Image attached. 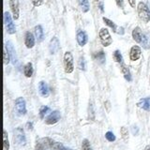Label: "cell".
I'll use <instances>...</instances> for the list:
<instances>
[{"instance_id":"25","label":"cell","mask_w":150,"mask_h":150,"mask_svg":"<svg viewBox=\"0 0 150 150\" xmlns=\"http://www.w3.org/2000/svg\"><path fill=\"white\" fill-rule=\"evenodd\" d=\"M141 44H142V46L144 47V49H146V50L150 48V40H149V38H148L146 35H144V34Z\"/></svg>"},{"instance_id":"9","label":"cell","mask_w":150,"mask_h":150,"mask_svg":"<svg viewBox=\"0 0 150 150\" xmlns=\"http://www.w3.org/2000/svg\"><path fill=\"white\" fill-rule=\"evenodd\" d=\"M102 20H103V22H104L108 26L111 27L112 29L114 30L115 33H117V34H119V35H123V34H124V32H125V31H124V28H123V27L117 26L114 22L111 21V20H109L108 18L103 17V18H102Z\"/></svg>"},{"instance_id":"41","label":"cell","mask_w":150,"mask_h":150,"mask_svg":"<svg viewBox=\"0 0 150 150\" xmlns=\"http://www.w3.org/2000/svg\"><path fill=\"white\" fill-rule=\"evenodd\" d=\"M95 1H98V0H95Z\"/></svg>"},{"instance_id":"24","label":"cell","mask_w":150,"mask_h":150,"mask_svg":"<svg viewBox=\"0 0 150 150\" xmlns=\"http://www.w3.org/2000/svg\"><path fill=\"white\" fill-rule=\"evenodd\" d=\"M112 58L117 63H122V61H123V57H122V54L119 50H115L112 53Z\"/></svg>"},{"instance_id":"37","label":"cell","mask_w":150,"mask_h":150,"mask_svg":"<svg viewBox=\"0 0 150 150\" xmlns=\"http://www.w3.org/2000/svg\"><path fill=\"white\" fill-rule=\"evenodd\" d=\"M128 1L131 8H135V0H128Z\"/></svg>"},{"instance_id":"21","label":"cell","mask_w":150,"mask_h":150,"mask_svg":"<svg viewBox=\"0 0 150 150\" xmlns=\"http://www.w3.org/2000/svg\"><path fill=\"white\" fill-rule=\"evenodd\" d=\"M94 57H95V59L100 64H103L105 62V54H104V52H103V51L97 52V53L95 54V55H94Z\"/></svg>"},{"instance_id":"32","label":"cell","mask_w":150,"mask_h":150,"mask_svg":"<svg viewBox=\"0 0 150 150\" xmlns=\"http://www.w3.org/2000/svg\"><path fill=\"white\" fill-rule=\"evenodd\" d=\"M31 2L34 7H40L43 3V0H31Z\"/></svg>"},{"instance_id":"26","label":"cell","mask_w":150,"mask_h":150,"mask_svg":"<svg viewBox=\"0 0 150 150\" xmlns=\"http://www.w3.org/2000/svg\"><path fill=\"white\" fill-rule=\"evenodd\" d=\"M50 111H51L50 107H48V106H42L40 109V117L41 119H43L44 117H45V115L48 114Z\"/></svg>"},{"instance_id":"20","label":"cell","mask_w":150,"mask_h":150,"mask_svg":"<svg viewBox=\"0 0 150 150\" xmlns=\"http://www.w3.org/2000/svg\"><path fill=\"white\" fill-rule=\"evenodd\" d=\"M23 74L27 78H30L33 74V66L31 62H28L25 64V68H23Z\"/></svg>"},{"instance_id":"11","label":"cell","mask_w":150,"mask_h":150,"mask_svg":"<svg viewBox=\"0 0 150 150\" xmlns=\"http://www.w3.org/2000/svg\"><path fill=\"white\" fill-rule=\"evenodd\" d=\"M60 47V42L57 37H54L49 43V51L51 54H54L58 52Z\"/></svg>"},{"instance_id":"12","label":"cell","mask_w":150,"mask_h":150,"mask_svg":"<svg viewBox=\"0 0 150 150\" xmlns=\"http://www.w3.org/2000/svg\"><path fill=\"white\" fill-rule=\"evenodd\" d=\"M141 54H142V51H141V48L138 45H134L131 47L129 52V58L131 61L138 60L141 57Z\"/></svg>"},{"instance_id":"38","label":"cell","mask_w":150,"mask_h":150,"mask_svg":"<svg viewBox=\"0 0 150 150\" xmlns=\"http://www.w3.org/2000/svg\"><path fill=\"white\" fill-rule=\"evenodd\" d=\"M100 11L103 12V4H102V3L100 4Z\"/></svg>"},{"instance_id":"8","label":"cell","mask_w":150,"mask_h":150,"mask_svg":"<svg viewBox=\"0 0 150 150\" xmlns=\"http://www.w3.org/2000/svg\"><path fill=\"white\" fill-rule=\"evenodd\" d=\"M5 47L7 48V51L11 56V60L13 65H15L16 62H17V56H16V52H15V49H14V46L12 44L11 41H7L6 43H5Z\"/></svg>"},{"instance_id":"5","label":"cell","mask_w":150,"mask_h":150,"mask_svg":"<svg viewBox=\"0 0 150 150\" xmlns=\"http://www.w3.org/2000/svg\"><path fill=\"white\" fill-rule=\"evenodd\" d=\"M4 25H6V29H7V32L8 33V34L12 35L16 32L15 25H14L11 16V14H9L8 11L4 12Z\"/></svg>"},{"instance_id":"10","label":"cell","mask_w":150,"mask_h":150,"mask_svg":"<svg viewBox=\"0 0 150 150\" xmlns=\"http://www.w3.org/2000/svg\"><path fill=\"white\" fill-rule=\"evenodd\" d=\"M76 40L80 46L82 47L84 46L88 41V36L86 34V32L83 30H78L76 34Z\"/></svg>"},{"instance_id":"17","label":"cell","mask_w":150,"mask_h":150,"mask_svg":"<svg viewBox=\"0 0 150 150\" xmlns=\"http://www.w3.org/2000/svg\"><path fill=\"white\" fill-rule=\"evenodd\" d=\"M137 106L145 111H150V98H141L137 103Z\"/></svg>"},{"instance_id":"2","label":"cell","mask_w":150,"mask_h":150,"mask_svg":"<svg viewBox=\"0 0 150 150\" xmlns=\"http://www.w3.org/2000/svg\"><path fill=\"white\" fill-rule=\"evenodd\" d=\"M98 36H100V40L101 44L104 47H108L110 46L112 43V39L110 35V32L107 28H101L100 30V33H98Z\"/></svg>"},{"instance_id":"13","label":"cell","mask_w":150,"mask_h":150,"mask_svg":"<svg viewBox=\"0 0 150 150\" xmlns=\"http://www.w3.org/2000/svg\"><path fill=\"white\" fill-rule=\"evenodd\" d=\"M9 8L11 9L13 19H19V0H9Z\"/></svg>"},{"instance_id":"39","label":"cell","mask_w":150,"mask_h":150,"mask_svg":"<svg viewBox=\"0 0 150 150\" xmlns=\"http://www.w3.org/2000/svg\"><path fill=\"white\" fill-rule=\"evenodd\" d=\"M144 150H150V145H148V146H146L144 148Z\"/></svg>"},{"instance_id":"22","label":"cell","mask_w":150,"mask_h":150,"mask_svg":"<svg viewBox=\"0 0 150 150\" xmlns=\"http://www.w3.org/2000/svg\"><path fill=\"white\" fill-rule=\"evenodd\" d=\"M78 3L81 7L83 12H87L89 11V2L88 0H78Z\"/></svg>"},{"instance_id":"36","label":"cell","mask_w":150,"mask_h":150,"mask_svg":"<svg viewBox=\"0 0 150 150\" xmlns=\"http://www.w3.org/2000/svg\"><path fill=\"white\" fill-rule=\"evenodd\" d=\"M26 128H27V129H29V130L33 129V123H32V122H27V123H26Z\"/></svg>"},{"instance_id":"35","label":"cell","mask_w":150,"mask_h":150,"mask_svg":"<svg viewBox=\"0 0 150 150\" xmlns=\"http://www.w3.org/2000/svg\"><path fill=\"white\" fill-rule=\"evenodd\" d=\"M131 131H132L133 135H137V134H138V132H139V129H138L136 126H133L132 128H131Z\"/></svg>"},{"instance_id":"14","label":"cell","mask_w":150,"mask_h":150,"mask_svg":"<svg viewBox=\"0 0 150 150\" xmlns=\"http://www.w3.org/2000/svg\"><path fill=\"white\" fill-rule=\"evenodd\" d=\"M25 44L26 48L31 49L35 45V38L30 31H26L25 35Z\"/></svg>"},{"instance_id":"6","label":"cell","mask_w":150,"mask_h":150,"mask_svg":"<svg viewBox=\"0 0 150 150\" xmlns=\"http://www.w3.org/2000/svg\"><path fill=\"white\" fill-rule=\"evenodd\" d=\"M14 141L20 145H25L26 144V138L22 128H17L14 130Z\"/></svg>"},{"instance_id":"40","label":"cell","mask_w":150,"mask_h":150,"mask_svg":"<svg viewBox=\"0 0 150 150\" xmlns=\"http://www.w3.org/2000/svg\"><path fill=\"white\" fill-rule=\"evenodd\" d=\"M148 8H149V11H150V2H149V7Z\"/></svg>"},{"instance_id":"42","label":"cell","mask_w":150,"mask_h":150,"mask_svg":"<svg viewBox=\"0 0 150 150\" xmlns=\"http://www.w3.org/2000/svg\"><path fill=\"white\" fill-rule=\"evenodd\" d=\"M149 83H150V78H149Z\"/></svg>"},{"instance_id":"30","label":"cell","mask_w":150,"mask_h":150,"mask_svg":"<svg viewBox=\"0 0 150 150\" xmlns=\"http://www.w3.org/2000/svg\"><path fill=\"white\" fill-rule=\"evenodd\" d=\"M82 150H92L90 143L87 139H83L82 142Z\"/></svg>"},{"instance_id":"34","label":"cell","mask_w":150,"mask_h":150,"mask_svg":"<svg viewBox=\"0 0 150 150\" xmlns=\"http://www.w3.org/2000/svg\"><path fill=\"white\" fill-rule=\"evenodd\" d=\"M115 2H116V5L119 8H123V7H124V0H115Z\"/></svg>"},{"instance_id":"29","label":"cell","mask_w":150,"mask_h":150,"mask_svg":"<svg viewBox=\"0 0 150 150\" xmlns=\"http://www.w3.org/2000/svg\"><path fill=\"white\" fill-rule=\"evenodd\" d=\"M9 59H11V56H9L8 51H7V48L6 47H4V52H3V62H4V65H8L9 63Z\"/></svg>"},{"instance_id":"18","label":"cell","mask_w":150,"mask_h":150,"mask_svg":"<svg viewBox=\"0 0 150 150\" xmlns=\"http://www.w3.org/2000/svg\"><path fill=\"white\" fill-rule=\"evenodd\" d=\"M121 69V72H122V74L124 75V78L127 80L128 82H131L132 81V76H131V73H130V71H129V69L127 67V66H125L124 64H122L121 65V67H120Z\"/></svg>"},{"instance_id":"23","label":"cell","mask_w":150,"mask_h":150,"mask_svg":"<svg viewBox=\"0 0 150 150\" xmlns=\"http://www.w3.org/2000/svg\"><path fill=\"white\" fill-rule=\"evenodd\" d=\"M3 146L4 150H9V143L8 138V132L6 129L3 130Z\"/></svg>"},{"instance_id":"19","label":"cell","mask_w":150,"mask_h":150,"mask_svg":"<svg viewBox=\"0 0 150 150\" xmlns=\"http://www.w3.org/2000/svg\"><path fill=\"white\" fill-rule=\"evenodd\" d=\"M35 36L36 39L38 40V41H42L44 39V32L43 29H42L41 25H36L35 26Z\"/></svg>"},{"instance_id":"3","label":"cell","mask_w":150,"mask_h":150,"mask_svg":"<svg viewBox=\"0 0 150 150\" xmlns=\"http://www.w3.org/2000/svg\"><path fill=\"white\" fill-rule=\"evenodd\" d=\"M14 108H15V112L17 115H26V103L25 98L22 97H19L15 100V105H14Z\"/></svg>"},{"instance_id":"7","label":"cell","mask_w":150,"mask_h":150,"mask_svg":"<svg viewBox=\"0 0 150 150\" xmlns=\"http://www.w3.org/2000/svg\"><path fill=\"white\" fill-rule=\"evenodd\" d=\"M61 115L59 111H53L51 114L47 116V118L45 119V123L47 125H54L60 120Z\"/></svg>"},{"instance_id":"1","label":"cell","mask_w":150,"mask_h":150,"mask_svg":"<svg viewBox=\"0 0 150 150\" xmlns=\"http://www.w3.org/2000/svg\"><path fill=\"white\" fill-rule=\"evenodd\" d=\"M139 18L144 23H148L150 21V11L149 8L146 6V4L144 2H140L137 7Z\"/></svg>"},{"instance_id":"28","label":"cell","mask_w":150,"mask_h":150,"mask_svg":"<svg viewBox=\"0 0 150 150\" xmlns=\"http://www.w3.org/2000/svg\"><path fill=\"white\" fill-rule=\"evenodd\" d=\"M78 68L79 69L83 70V71L86 69V60H84L83 56H81L78 60Z\"/></svg>"},{"instance_id":"16","label":"cell","mask_w":150,"mask_h":150,"mask_svg":"<svg viewBox=\"0 0 150 150\" xmlns=\"http://www.w3.org/2000/svg\"><path fill=\"white\" fill-rule=\"evenodd\" d=\"M143 36H144V34L139 26H136L132 30V38L137 43H141V42H142Z\"/></svg>"},{"instance_id":"31","label":"cell","mask_w":150,"mask_h":150,"mask_svg":"<svg viewBox=\"0 0 150 150\" xmlns=\"http://www.w3.org/2000/svg\"><path fill=\"white\" fill-rule=\"evenodd\" d=\"M105 138L109 142H115V135L112 132V131H107L105 133Z\"/></svg>"},{"instance_id":"15","label":"cell","mask_w":150,"mask_h":150,"mask_svg":"<svg viewBox=\"0 0 150 150\" xmlns=\"http://www.w3.org/2000/svg\"><path fill=\"white\" fill-rule=\"evenodd\" d=\"M38 88H39V92L40 94L41 97L43 98H47L49 96V87H48V84H47L44 81H40L39 83V86H38Z\"/></svg>"},{"instance_id":"33","label":"cell","mask_w":150,"mask_h":150,"mask_svg":"<svg viewBox=\"0 0 150 150\" xmlns=\"http://www.w3.org/2000/svg\"><path fill=\"white\" fill-rule=\"evenodd\" d=\"M104 107L106 108L107 112H110V111H111V103H110L109 100H107V101L104 102Z\"/></svg>"},{"instance_id":"4","label":"cell","mask_w":150,"mask_h":150,"mask_svg":"<svg viewBox=\"0 0 150 150\" xmlns=\"http://www.w3.org/2000/svg\"><path fill=\"white\" fill-rule=\"evenodd\" d=\"M64 66H65V72L71 73L74 69L73 64V56L70 52H66L64 54Z\"/></svg>"},{"instance_id":"27","label":"cell","mask_w":150,"mask_h":150,"mask_svg":"<svg viewBox=\"0 0 150 150\" xmlns=\"http://www.w3.org/2000/svg\"><path fill=\"white\" fill-rule=\"evenodd\" d=\"M120 133H121V137L123 138L125 142H128L129 140V130L125 127H122L120 129Z\"/></svg>"}]
</instances>
